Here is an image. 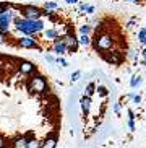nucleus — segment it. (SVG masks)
Listing matches in <instances>:
<instances>
[{"instance_id":"10","label":"nucleus","mask_w":146,"mask_h":148,"mask_svg":"<svg viewBox=\"0 0 146 148\" xmlns=\"http://www.w3.org/2000/svg\"><path fill=\"white\" fill-rule=\"evenodd\" d=\"M57 147V137L55 135H49L41 142V148H55Z\"/></svg>"},{"instance_id":"28","label":"nucleus","mask_w":146,"mask_h":148,"mask_svg":"<svg viewBox=\"0 0 146 148\" xmlns=\"http://www.w3.org/2000/svg\"><path fill=\"white\" fill-rule=\"evenodd\" d=\"M86 13L88 15H93L94 13V7H93V5H86V10H85Z\"/></svg>"},{"instance_id":"19","label":"nucleus","mask_w":146,"mask_h":148,"mask_svg":"<svg viewBox=\"0 0 146 148\" xmlns=\"http://www.w3.org/2000/svg\"><path fill=\"white\" fill-rule=\"evenodd\" d=\"M44 8L46 10H57L59 5H57L55 2H50V0H49V2H44Z\"/></svg>"},{"instance_id":"31","label":"nucleus","mask_w":146,"mask_h":148,"mask_svg":"<svg viewBox=\"0 0 146 148\" xmlns=\"http://www.w3.org/2000/svg\"><path fill=\"white\" fill-rule=\"evenodd\" d=\"M132 99H133L135 104H140V103H141V96H140V95H133V98H132Z\"/></svg>"},{"instance_id":"25","label":"nucleus","mask_w":146,"mask_h":148,"mask_svg":"<svg viewBox=\"0 0 146 148\" xmlns=\"http://www.w3.org/2000/svg\"><path fill=\"white\" fill-rule=\"evenodd\" d=\"M57 64H60V67H63V69H65V67H68V62L65 60L62 56H59V59H57Z\"/></svg>"},{"instance_id":"1","label":"nucleus","mask_w":146,"mask_h":148,"mask_svg":"<svg viewBox=\"0 0 146 148\" xmlns=\"http://www.w3.org/2000/svg\"><path fill=\"white\" fill-rule=\"evenodd\" d=\"M15 28H16V31H20V33L25 34V36H33V34H36V33L44 31L46 23H44L41 18H39V20H26V18H20V21H18V25H15Z\"/></svg>"},{"instance_id":"37","label":"nucleus","mask_w":146,"mask_h":148,"mask_svg":"<svg viewBox=\"0 0 146 148\" xmlns=\"http://www.w3.org/2000/svg\"><path fill=\"white\" fill-rule=\"evenodd\" d=\"M141 44H143V46H146V36H145V38H143V41H141Z\"/></svg>"},{"instance_id":"14","label":"nucleus","mask_w":146,"mask_h":148,"mask_svg":"<svg viewBox=\"0 0 146 148\" xmlns=\"http://www.w3.org/2000/svg\"><path fill=\"white\" fill-rule=\"evenodd\" d=\"M96 83L94 82H89L88 85H86V88H85V95L86 96H89V98H93V95L96 93Z\"/></svg>"},{"instance_id":"33","label":"nucleus","mask_w":146,"mask_h":148,"mask_svg":"<svg viewBox=\"0 0 146 148\" xmlns=\"http://www.w3.org/2000/svg\"><path fill=\"white\" fill-rule=\"evenodd\" d=\"M5 143H7V142H5V138L0 135V148H7V145H5Z\"/></svg>"},{"instance_id":"7","label":"nucleus","mask_w":146,"mask_h":148,"mask_svg":"<svg viewBox=\"0 0 146 148\" xmlns=\"http://www.w3.org/2000/svg\"><path fill=\"white\" fill-rule=\"evenodd\" d=\"M102 59L107 62V64H112V65H119V64H122V60H123V56H122L120 51H115V52H111V54L102 52Z\"/></svg>"},{"instance_id":"2","label":"nucleus","mask_w":146,"mask_h":148,"mask_svg":"<svg viewBox=\"0 0 146 148\" xmlns=\"http://www.w3.org/2000/svg\"><path fill=\"white\" fill-rule=\"evenodd\" d=\"M15 8H18L21 12V16L26 20H39V18L46 15L47 16V10H41L38 7H33V5H25V7H18V5H13Z\"/></svg>"},{"instance_id":"17","label":"nucleus","mask_w":146,"mask_h":148,"mask_svg":"<svg viewBox=\"0 0 146 148\" xmlns=\"http://www.w3.org/2000/svg\"><path fill=\"white\" fill-rule=\"evenodd\" d=\"M78 42L81 44V46H89V44H91L89 34H81L80 38H78Z\"/></svg>"},{"instance_id":"40","label":"nucleus","mask_w":146,"mask_h":148,"mask_svg":"<svg viewBox=\"0 0 146 148\" xmlns=\"http://www.w3.org/2000/svg\"><path fill=\"white\" fill-rule=\"evenodd\" d=\"M125 2H138V0H125Z\"/></svg>"},{"instance_id":"27","label":"nucleus","mask_w":146,"mask_h":148,"mask_svg":"<svg viewBox=\"0 0 146 148\" xmlns=\"http://www.w3.org/2000/svg\"><path fill=\"white\" fill-rule=\"evenodd\" d=\"M46 60L49 62V64H55L57 62V59L54 56H50V54H46Z\"/></svg>"},{"instance_id":"36","label":"nucleus","mask_w":146,"mask_h":148,"mask_svg":"<svg viewBox=\"0 0 146 148\" xmlns=\"http://www.w3.org/2000/svg\"><path fill=\"white\" fill-rule=\"evenodd\" d=\"M3 42H5V34L0 33V44H3Z\"/></svg>"},{"instance_id":"12","label":"nucleus","mask_w":146,"mask_h":148,"mask_svg":"<svg viewBox=\"0 0 146 148\" xmlns=\"http://www.w3.org/2000/svg\"><path fill=\"white\" fill-rule=\"evenodd\" d=\"M12 148H28V137H18L13 140Z\"/></svg>"},{"instance_id":"5","label":"nucleus","mask_w":146,"mask_h":148,"mask_svg":"<svg viewBox=\"0 0 146 148\" xmlns=\"http://www.w3.org/2000/svg\"><path fill=\"white\" fill-rule=\"evenodd\" d=\"M65 42H67V46H68V54H75L78 51L80 42H78V38L75 36V33L68 31V33L65 34Z\"/></svg>"},{"instance_id":"6","label":"nucleus","mask_w":146,"mask_h":148,"mask_svg":"<svg viewBox=\"0 0 146 148\" xmlns=\"http://www.w3.org/2000/svg\"><path fill=\"white\" fill-rule=\"evenodd\" d=\"M18 47H21V49H38V51H41L39 44L36 42V39H33L31 36H23V38H20V39H18Z\"/></svg>"},{"instance_id":"24","label":"nucleus","mask_w":146,"mask_h":148,"mask_svg":"<svg viewBox=\"0 0 146 148\" xmlns=\"http://www.w3.org/2000/svg\"><path fill=\"white\" fill-rule=\"evenodd\" d=\"M80 77H81V72H80V70L73 72V73H72V83L73 82H78V80H80Z\"/></svg>"},{"instance_id":"18","label":"nucleus","mask_w":146,"mask_h":148,"mask_svg":"<svg viewBox=\"0 0 146 148\" xmlns=\"http://www.w3.org/2000/svg\"><path fill=\"white\" fill-rule=\"evenodd\" d=\"M28 148H41V142L38 138H29L28 140Z\"/></svg>"},{"instance_id":"13","label":"nucleus","mask_w":146,"mask_h":148,"mask_svg":"<svg viewBox=\"0 0 146 148\" xmlns=\"http://www.w3.org/2000/svg\"><path fill=\"white\" fill-rule=\"evenodd\" d=\"M15 15H16V13H13V12H10V10L3 12V13L0 15V23H8V25H12L13 16H15Z\"/></svg>"},{"instance_id":"8","label":"nucleus","mask_w":146,"mask_h":148,"mask_svg":"<svg viewBox=\"0 0 146 148\" xmlns=\"http://www.w3.org/2000/svg\"><path fill=\"white\" fill-rule=\"evenodd\" d=\"M18 70H20V73L21 75H29L33 72H36V65L33 62H28V60H21L18 64Z\"/></svg>"},{"instance_id":"20","label":"nucleus","mask_w":146,"mask_h":148,"mask_svg":"<svg viewBox=\"0 0 146 148\" xmlns=\"http://www.w3.org/2000/svg\"><path fill=\"white\" fill-rule=\"evenodd\" d=\"M96 93H98L99 96H102V98H106V96L109 95V91H107V88L106 86H98L96 88Z\"/></svg>"},{"instance_id":"23","label":"nucleus","mask_w":146,"mask_h":148,"mask_svg":"<svg viewBox=\"0 0 146 148\" xmlns=\"http://www.w3.org/2000/svg\"><path fill=\"white\" fill-rule=\"evenodd\" d=\"M8 8H10V3H7V2H0V15L3 13V12H7Z\"/></svg>"},{"instance_id":"30","label":"nucleus","mask_w":146,"mask_h":148,"mask_svg":"<svg viewBox=\"0 0 146 148\" xmlns=\"http://www.w3.org/2000/svg\"><path fill=\"white\" fill-rule=\"evenodd\" d=\"M112 109H114V112H115L117 116H119V114H120V103H115Z\"/></svg>"},{"instance_id":"35","label":"nucleus","mask_w":146,"mask_h":148,"mask_svg":"<svg viewBox=\"0 0 146 148\" xmlns=\"http://www.w3.org/2000/svg\"><path fill=\"white\" fill-rule=\"evenodd\" d=\"M65 2H67L68 5H75V3H78V0H65Z\"/></svg>"},{"instance_id":"39","label":"nucleus","mask_w":146,"mask_h":148,"mask_svg":"<svg viewBox=\"0 0 146 148\" xmlns=\"http://www.w3.org/2000/svg\"><path fill=\"white\" fill-rule=\"evenodd\" d=\"M143 57H145V59H146V49H145V51H143Z\"/></svg>"},{"instance_id":"11","label":"nucleus","mask_w":146,"mask_h":148,"mask_svg":"<svg viewBox=\"0 0 146 148\" xmlns=\"http://www.w3.org/2000/svg\"><path fill=\"white\" fill-rule=\"evenodd\" d=\"M54 52L57 54V56H63V54L68 52V46H67V42L65 41H60V42L54 44Z\"/></svg>"},{"instance_id":"22","label":"nucleus","mask_w":146,"mask_h":148,"mask_svg":"<svg viewBox=\"0 0 146 148\" xmlns=\"http://www.w3.org/2000/svg\"><path fill=\"white\" fill-rule=\"evenodd\" d=\"M91 31H93V28H91L89 25H83V26H80V33H81V34H89Z\"/></svg>"},{"instance_id":"15","label":"nucleus","mask_w":146,"mask_h":148,"mask_svg":"<svg viewBox=\"0 0 146 148\" xmlns=\"http://www.w3.org/2000/svg\"><path fill=\"white\" fill-rule=\"evenodd\" d=\"M59 34H60V33H59L55 28H49V29L44 31V36H46V39H52V41H54Z\"/></svg>"},{"instance_id":"21","label":"nucleus","mask_w":146,"mask_h":148,"mask_svg":"<svg viewBox=\"0 0 146 148\" xmlns=\"http://www.w3.org/2000/svg\"><path fill=\"white\" fill-rule=\"evenodd\" d=\"M0 33H2V34H8L10 33V25L8 23H0Z\"/></svg>"},{"instance_id":"34","label":"nucleus","mask_w":146,"mask_h":148,"mask_svg":"<svg viewBox=\"0 0 146 148\" xmlns=\"http://www.w3.org/2000/svg\"><path fill=\"white\" fill-rule=\"evenodd\" d=\"M135 20H136V18H132V20L127 23V28H133L135 26Z\"/></svg>"},{"instance_id":"26","label":"nucleus","mask_w":146,"mask_h":148,"mask_svg":"<svg viewBox=\"0 0 146 148\" xmlns=\"http://www.w3.org/2000/svg\"><path fill=\"white\" fill-rule=\"evenodd\" d=\"M145 36H146V26H145V28H141V29L138 31V41L141 42V41H143V38H145Z\"/></svg>"},{"instance_id":"32","label":"nucleus","mask_w":146,"mask_h":148,"mask_svg":"<svg viewBox=\"0 0 146 148\" xmlns=\"http://www.w3.org/2000/svg\"><path fill=\"white\" fill-rule=\"evenodd\" d=\"M127 125H128V129H130L132 132L136 130V127H135V121H128V124H127Z\"/></svg>"},{"instance_id":"4","label":"nucleus","mask_w":146,"mask_h":148,"mask_svg":"<svg viewBox=\"0 0 146 148\" xmlns=\"http://www.w3.org/2000/svg\"><path fill=\"white\" fill-rule=\"evenodd\" d=\"M47 88V82L44 77H34L31 78L29 83H28V90L29 91H36V93H44Z\"/></svg>"},{"instance_id":"38","label":"nucleus","mask_w":146,"mask_h":148,"mask_svg":"<svg viewBox=\"0 0 146 148\" xmlns=\"http://www.w3.org/2000/svg\"><path fill=\"white\" fill-rule=\"evenodd\" d=\"M141 64H143V65L146 67V59H143V62H141Z\"/></svg>"},{"instance_id":"16","label":"nucleus","mask_w":146,"mask_h":148,"mask_svg":"<svg viewBox=\"0 0 146 148\" xmlns=\"http://www.w3.org/2000/svg\"><path fill=\"white\" fill-rule=\"evenodd\" d=\"M143 83V78L140 77V75H133L132 77V80H130V86L132 88H136V86H140Z\"/></svg>"},{"instance_id":"9","label":"nucleus","mask_w":146,"mask_h":148,"mask_svg":"<svg viewBox=\"0 0 146 148\" xmlns=\"http://www.w3.org/2000/svg\"><path fill=\"white\" fill-rule=\"evenodd\" d=\"M80 106H81V111H83V116H88L91 111V106H93V99H91L89 96L83 95L81 98H80Z\"/></svg>"},{"instance_id":"3","label":"nucleus","mask_w":146,"mask_h":148,"mask_svg":"<svg viewBox=\"0 0 146 148\" xmlns=\"http://www.w3.org/2000/svg\"><path fill=\"white\" fill-rule=\"evenodd\" d=\"M114 46V38L109 33H102V34H96L94 38V47L98 51H109Z\"/></svg>"},{"instance_id":"29","label":"nucleus","mask_w":146,"mask_h":148,"mask_svg":"<svg viewBox=\"0 0 146 148\" xmlns=\"http://www.w3.org/2000/svg\"><path fill=\"white\" fill-rule=\"evenodd\" d=\"M127 114H128V121H135V119H136V116H135V112L132 111V109H128Z\"/></svg>"}]
</instances>
